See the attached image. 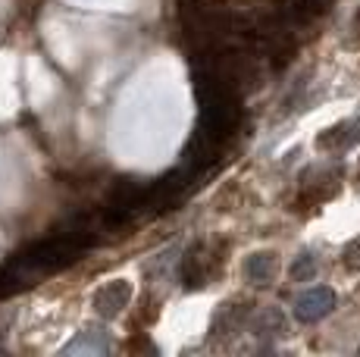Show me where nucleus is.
Instances as JSON below:
<instances>
[{"label":"nucleus","instance_id":"f257e3e1","mask_svg":"<svg viewBox=\"0 0 360 357\" xmlns=\"http://www.w3.org/2000/svg\"><path fill=\"white\" fill-rule=\"evenodd\" d=\"M129 301H131V285L126 283V279H110V283H103L98 292H94L91 304L103 320H113L126 311Z\"/></svg>","mask_w":360,"mask_h":357},{"label":"nucleus","instance_id":"7ed1b4c3","mask_svg":"<svg viewBox=\"0 0 360 357\" xmlns=\"http://www.w3.org/2000/svg\"><path fill=\"white\" fill-rule=\"evenodd\" d=\"M357 138H360V122H342V126L323 132L320 138H316V148L320 150H345V148H351Z\"/></svg>","mask_w":360,"mask_h":357},{"label":"nucleus","instance_id":"423d86ee","mask_svg":"<svg viewBox=\"0 0 360 357\" xmlns=\"http://www.w3.org/2000/svg\"><path fill=\"white\" fill-rule=\"evenodd\" d=\"M314 266H316L314 257H310V254H304V257L292 266V279H295V283H304V279H310V276H314Z\"/></svg>","mask_w":360,"mask_h":357},{"label":"nucleus","instance_id":"20e7f679","mask_svg":"<svg viewBox=\"0 0 360 357\" xmlns=\"http://www.w3.org/2000/svg\"><path fill=\"white\" fill-rule=\"evenodd\" d=\"M276 270V254H254L251 260L245 264V273L251 283H266Z\"/></svg>","mask_w":360,"mask_h":357},{"label":"nucleus","instance_id":"f03ea898","mask_svg":"<svg viewBox=\"0 0 360 357\" xmlns=\"http://www.w3.org/2000/svg\"><path fill=\"white\" fill-rule=\"evenodd\" d=\"M332 307H335V292L326 285H316V288H307L295 301V317L301 323H316L326 317V313H332Z\"/></svg>","mask_w":360,"mask_h":357},{"label":"nucleus","instance_id":"39448f33","mask_svg":"<svg viewBox=\"0 0 360 357\" xmlns=\"http://www.w3.org/2000/svg\"><path fill=\"white\" fill-rule=\"evenodd\" d=\"M342 266H345L348 273H360V235L351 238V242L345 245V251H342Z\"/></svg>","mask_w":360,"mask_h":357},{"label":"nucleus","instance_id":"0eeeda50","mask_svg":"<svg viewBox=\"0 0 360 357\" xmlns=\"http://www.w3.org/2000/svg\"><path fill=\"white\" fill-rule=\"evenodd\" d=\"M354 22H357V29H360V13H357V19H354Z\"/></svg>","mask_w":360,"mask_h":357}]
</instances>
